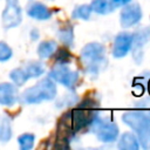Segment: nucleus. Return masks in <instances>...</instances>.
Here are the masks:
<instances>
[{
    "mask_svg": "<svg viewBox=\"0 0 150 150\" xmlns=\"http://www.w3.org/2000/svg\"><path fill=\"white\" fill-rule=\"evenodd\" d=\"M81 60L84 64L86 73L91 76H97L108 63L105 48L98 42H89L81 50Z\"/></svg>",
    "mask_w": 150,
    "mask_h": 150,
    "instance_id": "nucleus-1",
    "label": "nucleus"
},
{
    "mask_svg": "<svg viewBox=\"0 0 150 150\" xmlns=\"http://www.w3.org/2000/svg\"><path fill=\"white\" fill-rule=\"evenodd\" d=\"M122 121L136 132L139 145L144 149H150V114L145 111H128L122 115Z\"/></svg>",
    "mask_w": 150,
    "mask_h": 150,
    "instance_id": "nucleus-2",
    "label": "nucleus"
},
{
    "mask_svg": "<svg viewBox=\"0 0 150 150\" xmlns=\"http://www.w3.org/2000/svg\"><path fill=\"white\" fill-rule=\"evenodd\" d=\"M57 89L55 82L49 79H42L36 84L27 88L20 96V100L25 104H38L42 101H52L56 97Z\"/></svg>",
    "mask_w": 150,
    "mask_h": 150,
    "instance_id": "nucleus-3",
    "label": "nucleus"
},
{
    "mask_svg": "<svg viewBox=\"0 0 150 150\" xmlns=\"http://www.w3.org/2000/svg\"><path fill=\"white\" fill-rule=\"evenodd\" d=\"M48 77L68 89H73L77 84L80 75L77 71L71 70L66 63H59L50 69Z\"/></svg>",
    "mask_w": 150,
    "mask_h": 150,
    "instance_id": "nucleus-4",
    "label": "nucleus"
},
{
    "mask_svg": "<svg viewBox=\"0 0 150 150\" xmlns=\"http://www.w3.org/2000/svg\"><path fill=\"white\" fill-rule=\"evenodd\" d=\"M4 29L8 30L19 26L22 21V9L19 0H6V6L1 14Z\"/></svg>",
    "mask_w": 150,
    "mask_h": 150,
    "instance_id": "nucleus-5",
    "label": "nucleus"
},
{
    "mask_svg": "<svg viewBox=\"0 0 150 150\" xmlns=\"http://www.w3.org/2000/svg\"><path fill=\"white\" fill-rule=\"evenodd\" d=\"M150 41V28L149 27H143L138 28L132 33V46H131V52H132V57L137 64H139L143 61L144 56V46Z\"/></svg>",
    "mask_w": 150,
    "mask_h": 150,
    "instance_id": "nucleus-6",
    "label": "nucleus"
},
{
    "mask_svg": "<svg viewBox=\"0 0 150 150\" xmlns=\"http://www.w3.org/2000/svg\"><path fill=\"white\" fill-rule=\"evenodd\" d=\"M142 19V8L137 2H129L123 6L120 13V23L123 28L136 26Z\"/></svg>",
    "mask_w": 150,
    "mask_h": 150,
    "instance_id": "nucleus-7",
    "label": "nucleus"
},
{
    "mask_svg": "<svg viewBox=\"0 0 150 150\" xmlns=\"http://www.w3.org/2000/svg\"><path fill=\"white\" fill-rule=\"evenodd\" d=\"M132 46V34L129 32H120L112 43V56L116 59L124 57L131 49Z\"/></svg>",
    "mask_w": 150,
    "mask_h": 150,
    "instance_id": "nucleus-8",
    "label": "nucleus"
},
{
    "mask_svg": "<svg viewBox=\"0 0 150 150\" xmlns=\"http://www.w3.org/2000/svg\"><path fill=\"white\" fill-rule=\"evenodd\" d=\"M118 127L116 123L110 121H103L98 129L95 131L96 137L102 143H111L115 142L118 137Z\"/></svg>",
    "mask_w": 150,
    "mask_h": 150,
    "instance_id": "nucleus-9",
    "label": "nucleus"
},
{
    "mask_svg": "<svg viewBox=\"0 0 150 150\" xmlns=\"http://www.w3.org/2000/svg\"><path fill=\"white\" fill-rule=\"evenodd\" d=\"M19 101L18 87L14 83L4 82L0 83V104L5 107H12Z\"/></svg>",
    "mask_w": 150,
    "mask_h": 150,
    "instance_id": "nucleus-10",
    "label": "nucleus"
},
{
    "mask_svg": "<svg viewBox=\"0 0 150 150\" xmlns=\"http://www.w3.org/2000/svg\"><path fill=\"white\" fill-rule=\"evenodd\" d=\"M26 12H27V14H28L29 18L35 19V20H40V21L48 20L52 16V11L45 4L38 2V1L30 2L27 6Z\"/></svg>",
    "mask_w": 150,
    "mask_h": 150,
    "instance_id": "nucleus-11",
    "label": "nucleus"
},
{
    "mask_svg": "<svg viewBox=\"0 0 150 150\" xmlns=\"http://www.w3.org/2000/svg\"><path fill=\"white\" fill-rule=\"evenodd\" d=\"M117 146L122 150H137L139 149V142L136 134L131 131H125L120 136Z\"/></svg>",
    "mask_w": 150,
    "mask_h": 150,
    "instance_id": "nucleus-12",
    "label": "nucleus"
},
{
    "mask_svg": "<svg viewBox=\"0 0 150 150\" xmlns=\"http://www.w3.org/2000/svg\"><path fill=\"white\" fill-rule=\"evenodd\" d=\"M90 7L93 12L101 15L109 14L116 8L112 0H93L90 4Z\"/></svg>",
    "mask_w": 150,
    "mask_h": 150,
    "instance_id": "nucleus-13",
    "label": "nucleus"
},
{
    "mask_svg": "<svg viewBox=\"0 0 150 150\" xmlns=\"http://www.w3.org/2000/svg\"><path fill=\"white\" fill-rule=\"evenodd\" d=\"M57 49V43L54 40H45L38 47V55L40 59L50 57Z\"/></svg>",
    "mask_w": 150,
    "mask_h": 150,
    "instance_id": "nucleus-14",
    "label": "nucleus"
},
{
    "mask_svg": "<svg viewBox=\"0 0 150 150\" xmlns=\"http://www.w3.org/2000/svg\"><path fill=\"white\" fill-rule=\"evenodd\" d=\"M23 68H25L29 79L40 77L45 73V64L42 62H39V61H30Z\"/></svg>",
    "mask_w": 150,
    "mask_h": 150,
    "instance_id": "nucleus-15",
    "label": "nucleus"
},
{
    "mask_svg": "<svg viewBox=\"0 0 150 150\" xmlns=\"http://www.w3.org/2000/svg\"><path fill=\"white\" fill-rule=\"evenodd\" d=\"M12 137V123L11 118L2 116L0 118V142H8Z\"/></svg>",
    "mask_w": 150,
    "mask_h": 150,
    "instance_id": "nucleus-16",
    "label": "nucleus"
},
{
    "mask_svg": "<svg viewBox=\"0 0 150 150\" xmlns=\"http://www.w3.org/2000/svg\"><path fill=\"white\" fill-rule=\"evenodd\" d=\"M9 79L12 80V82H13L16 87L23 86V84L29 80V77H28V75H27V73H26V70H25L23 67H22V68H15V69L11 70V73H9Z\"/></svg>",
    "mask_w": 150,
    "mask_h": 150,
    "instance_id": "nucleus-17",
    "label": "nucleus"
},
{
    "mask_svg": "<svg viewBox=\"0 0 150 150\" xmlns=\"http://www.w3.org/2000/svg\"><path fill=\"white\" fill-rule=\"evenodd\" d=\"M91 12L93 11H91L90 5H87V4L79 5L74 8V11L71 13V18L73 19H81V20H89Z\"/></svg>",
    "mask_w": 150,
    "mask_h": 150,
    "instance_id": "nucleus-18",
    "label": "nucleus"
},
{
    "mask_svg": "<svg viewBox=\"0 0 150 150\" xmlns=\"http://www.w3.org/2000/svg\"><path fill=\"white\" fill-rule=\"evenodd\" d=\"M57 36H59L60 41L66 46H71L74 42V32H73L71 27H63V28L59 29Z\"/></svg>",
    "mask_w": 150,
    "mask_h": 150,
    "instance_id": "nucleus-19",
    "label": "nucleus"
},
{
    "mask_svg": "<svg viewBox=\"0 0 150 150\" xmlns=\"http://www.w3.org/2000/svg\"><path fill=\"white\" fill-rule=\"evenodd\" d=\"M34 141H35V136L33 134H22L18 137V143L20 145L21 150H29L34 146Z\"/></svg>",
    "mask_w": 150,
    "mask_h": 150,
    "instance_id": "nucleus-20",
    "label": "nucleus"
},
{
    "mask_svg": "<svg viewBox=\"0 0 150 150\" xmlns=\"http://www.w3.org/2000/svg\"><path fill=\"white\" fill-rule=\"evenodd\" d=\"M13 56L12 48L4 41H0V62H6Z\"/></svg>",
    "mask_w": 150,
    "mask_h": 150,
    "instance_id": "nucleus-21",
    "label": "nucleus"
},
{
    "mask_svg": "<svg viewBox=\"0 0 150 150\" xmlns=\"http://www.w3.org/2000/svg\"><path fill=\"white\" fill-rule=\"evenodd\" d=\"M77 101V96L76 95H74V94H67L66 96H63V97H61L56 103V107H59V108H62V107H67V105H71V104H74L75 102Z\"/></svg>",
    "mask_w": 150,
    "mask_h": 150,
    "instance_id": "nucleus-22",
    "label": "nucleus"
},
{
    "mask_svg": "<svg viewBox=\"0 0 150 150\" xmlns=\"http://www.w3.org/2000/svg\"><path fill=\"white\" fill-rule=\"evenodd\" d=\"M29 36H30V40L32 41H36L40 38V33H39V30L36 28H33L30 30V33H29Z\"/></svg>",
    "mask_w": 150,
    "mask_h": 150,
    "instance_id": "nucleus-23",
    "label": "nucleus"
},
{
    "mask_svg": "<svg viewBox=\"0 0 150 150\" xmlns=\"http://www.w3.org/2000/svg\"><path fill=\"white\" fill-rule=\"evenodd\" d=\"M131 0H112V2H114V5H115V7H123L124 5H127V4H129Z\"/></svg>",
    "mask_w": 150,
    "mask_h": 150,
    "instance_id": "nucleus-24",
    "label": "nucleus"
}]
</instances>
